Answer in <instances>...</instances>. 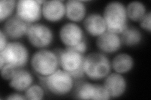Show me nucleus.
<instances>
[{
    "instance_id": "nucleus-1",
    "label": "nucleus",
    "mask_w": 151,
    "mask_h": 100,
    "mask_svg": "<svg viewBox=\"0 0 151 100\" xmlns=\"http://www.w3.org/2000/svg\"><path fill=\"white\" fill-rule=\"evenodd\" d=\"M102 16L108 31L120 35L129 27L126 7L120 2L108 3L104 8Z\"/></svg>"
},
{
    "instance_id": "nucleus-2",
    "label": "nucleus",
    "mask_w": 151,
    "mask_h": 100,
    "mask_svg": "<svg viewBox=\"0 0 151 100\" xmlns=\"http://www.w3.org/2000/svg\"><path fill=\"white\" fill-rule=\"evenodd\" d=\"M83 70L85 76L93 81L105 79L111 73V62L108 57L100 52H93L84 57Z\"/></svg>"
},
{
    "instance_id": "nucleus-3",
    "label": "nucleus",
    "mask_w": 151,
    "mask_h": 100,
    "mask_svg": "<svg viewBox=\"0 0 151 100\" xmlns=\"http://www.w3.org/2000/svg\"><path fill=\"white\" fill-rule=\"evenodd\" d=\"M39 79L42 87L56 96L69 94L75 86L74 79L62 69H58L48 77H39Z\"/></svg>"
},
{
    "instance_id": "nucleus-4",
    "label": "nucleus",
    "mask_w": 151,
    "mask_h": 100,
    "mask_svg": "<svg viewBox=\"0 0 151 100\" xmlns=\"http://www.w3.org/2000/svg\"><path fill=\"white\" fill-rule=\"evenodd\" d=\"M30 65L37 74L46 77L59 69V58L54 51L39 50L32 56Z\"/></svg>"
},
{
    "instance_id": "nucleus-5",
    "label": "nucleus",
    "mask_w": 151,
    "mask_h": 100,
    "mask_svg": "<svg viewBox=\"0 0 151 100\" xmlns=\"http://www.w3.org/2000/svg\"><path fill=\"white\" fill-rule=\"evenodd\" d=\"M0 58L5 65H10L18 69L23 68L29 60V53L22 43L13 41L8 42L6 46L0 51Z\"/></svg>"
},
{
    "instance_id": "nucleus-6",
    "label": "nucleus",
    "mask_w": 151,
    "mask_h": 100,
    "mask_svg": "<svg viewBox=\"0 0 151 100\" xmlns=\"http://www.w3.org/2000/svg\"><path fill=\"white\" fill-rule=\"evenodd\" d=\"M26 36L29 43L39 50L45 49L54 40V33L51 28L44 24L38 23L29 26Z\"/></svg>"
},
{
    "instance_id": "nucleus-7",
    "label": "nucleus",
    "mask_w": 151,
    "mask_h": 100,
    "mask_svg": "<svg viewBox=\"0 0 151 100\" xmlns=\"http://www.w3.org/2000/svg\"><path fill=\"white\" fill-rule=\"evenodd\" d=\"M75 95L79 99L107 100L111 98L103 84L84 82L76 85Z\"/></svg>"
},
{
    "instance_id": "nucleus-8",
    "label": "nucleus",
    "mask_w": 151,
    "mask_h": 100,
    "mask_svg": "<svg viewBox=\"0 0 151 100\" xmlns=\"http://www.w3.org/2000/svg\"><path fill=\"white\" fill-rule=\"evenodd\" d=\"M59 58L61 69L69 74L83 68L84 56L74 50L65 48L63 50L54 51Z\"/></svg>"
},
{
    "instance_id": "nucleus-9",
    "label": "nucleus",
    "mask_w": 151,
    "mask_h": 100,
    "mask_svg": "<svg viewBox=\"0 0 151 100\" xmlns=\"http://www.w3.org/2000/svg\"><path fill=\"white\" fill-rule=\"evenodd\" d=\"M15 10V15L30 25L36 23L42 16V5L35 0H19Z\"/></svg>"
},
{
    "instance_id": "nucleus-10",
    "label": "nucleus",
    "mask_w": 151,
    "mask_h": 100,
    "mask_svg": "<svg viewBox=\"0 0 151 100\" xmlns=\"http://www.w3.org/2000/svg\"><path fill=\"white\" fill-rule=\"evenodd\" d=\"M59 38L65 48H71L84 39V32L77 23L68 22L63 25L59 30Z\"/></svg>"
},
{
    "instance_id": "nucleus-11",
    "label": "nucleus",
    "mask_w": 151,
    "mask_h": 100,
    "mask_svg": "<svg viewBox=\"0 0 151 100\" xmlns=\"http://www.w3.org/2000/svg\"><path fill=\"white\" fill-rule=\"evenodd\" d=\"M30 25L15 15L4 21L1 30L8 38L17 40L26 36L28 28Z\"/></svg>"
},
{
    "instance_id": "nucleus-12",
    "label": "nucleus",
    "mask_w": 151,
    "mask_h": 100,
    "mask_svg": "<svg viewBox=\"0 0 151 100\" xmlns=\"http://www.w3.org/2000/svg\"><path fill=\"white\" fill-rule=\"evenodd\" d=\"M111 98L121 97L127 89V81L121 74L110 73L104 79L103 84Z\"/></svg>"
},
{
    "instance_id": "nucleus-13",
    "label": "nucleus",
    "mask_w": 151,
    "mask_h": 100,
    "mask_svg": "<svg viewBox=\"0 0 151 100\" xmlns=\"http://www.w3.org/2000/svg\"><path fill=\"white\" fill-rule=\"evenodd\" d=\"M98 49L103 54H113L119 51L122 43L119 35L106 31L96 38Z\"/></svg>"
},
{
    "instance_id": "nucleus-14",
    "label": "nucleus",
    "mask_w": 151,
    "mask_h": 100,
    "mask_svg": "<svg viewBox=\"0 0 151 100\" xmlns=\"http://www.w3.org/2000/svg\"><path fill=\"white\" fill-rule=\"evenodd\" d=\"M42 14L47 21L59 22L65 16V3L59 0L45 1L42 6Z\"/></svg>"
},
{
    "instance_id": "nucleus-15",
    "label": "nucleus",
    "mask_w": 151,
    "mask_h": 100,
    "mask_svg": "<svg viewBox=\"0 0 151 100\" xmlns=\"http://www.w3.org/2000/svg\"><path fill=\"white\" fill-rule=\"evenodd\" d=\"M84 30L89 35L98 38L107 31L105 20L100 14L93 13L86 16L83 20Z\"/></svg>"
},
{
    "instance_id": "nucleus-16",
    "label": "nucleus",
    "mask_w": 151,
    "mask_h": 100,
    "mask_svg": "<svg viewBox=\"0 0 151 100\" xmlns=\"http://www.w3.org/2000/svg\"><path fill=\"white\" fill-rule=\"evenodd\" d=\"M34 83V77L28 70L18 69L13 77L9 82V85L17 92H25Z\"/></svg>"
},
{
    "instance_id": "nucleus-17",
    "label": "nucleus",
    "mask_w": 151,
    "mask_h": 100,
    "mask_svg": "<svg viewBox=\"0 0 151 100\" xmlns=\"http://www.w3.org/2000/svg\"><path fill=\"white\" fill-rule=\"evenodd\" d=\"M65 16L70 22L77 23L84 20L86 15V7L82 1L69 0L65 3Z\"/></svg>"
},
{
    "instance_id": "nucleus-18",
    "label": "nucleus",
    "mask_w": 151,
    "mask_h": 100,
    "mask_svg": "<svg viewBox=\"0 0 151 100\" xmlns=\"http://www.w3.org/2000/svg\"><path fill=\"white\" fill-rule=\"evenodd\" d=\"M111 68L121 74L130 71L134 66V61L131 55L122 53L116 55L111 62Z\"/></svg>"
},
{
    "instance_id": "nucleus-19",
    "label": "nucleus",
    "mask_w": 151,
    "mask_h": 100,
    "mask_svg": "<svg viewBox=\"0 0 151 100\" xmlns=\"http://www.w3.org/2000/svg\"><path fill=\"white\" fill-rule=\"evenodd\" d=\"M126 11L128 19L134 22H139L147 13L144 4L140 1H132L126 6Z\"/></svg>"
},
{
    "instance_id": "nucleus-20",
    "label": "nucleus",
    "mask_w": 151,
    "mask_h": 100,
    "mask_svg": "<svg viewBox=\"0 0 151 100\" xmlns=\"http://www.w3.org/2000/svg\"><path fill=\"white\" fill-rule=\"evenodd\" d=\"M122 44L132 47L140 44L142 38L140 31L135 27H128L120 35Z\"/></svg>"
},
{
    "instance_id": "nucleus-21",
    "label": "nucleus",
    "mask_w": 151,
    "mask_h": 100,
    "mask_svg": "<svg viewBox=\"0 0 151 100\" xmlns=\"http://www.w3.org/2000/svg\"><path fill=\"white\" fill-rule=\"evenodd\" d=\"M17 2L14 0H1L0 1V21H6L12 16L16 9Z\"/></svg>"
},
{
    "instance_id": "nucleus-22",
    "label": "nucleus",
    "mask_w": 151,
    "mask_h": 100,
    "mask_svg": "<svg viewBox=\"0 0 151 100\" xmlns=\"http://www.w3.org/2000/svg\"><path fill=\"white\" fill-rule=\"evenodd\" d=\"M26 99L40 100L44 97L45 91L42 86L39 84H32L25 91Z\"/></svg>"
},
{
    "instance_id": "nucleus-23",
    "label": "nucleus",
    "mask_w": 151,
    "mask_h": 100,
    "mask_svg": "<svg viewBox=\"0 0 151 100\" xmlns=\"http://www.w3.org/2000/svg\"><path fill=\"white\" fill-rule=\"evenodd\" d=\"M18 68L10 65H5L1 68V75L3 79L10 81Z\"/></svg>"
},
{
    "instance_id": "nucleus-24",
    "label": "nucleus",
    "mask_w": 151,
    "mask_h": 100,
    "mask_svg": "<svg viewBox=\"0 0 151 100\" xmlns=\"http://www.w3.org/2000/svg\"><path fill=\"white\" fill-rule=\"evenodd\" d=\"M140 26L142 29L150 33L151 31V13L150 11L147 12L145 15L139 21Z\"/></svg>"
},
{
    "instance_id": "nucleus-25",
    "label": "nucleus",
    "mask_w": 151,
    "mask_h": 100,
    "mask_svg": "<svg viewBox=\"0 0 151 100\" xmlns=\"http://www.w3.org/2000/svg\"><path fill=\"white\" fill-rule=\"evenodd\" d=\"M69 48L72 49L75 51L78 52V53L84 55L88 50V45L86 44V43L85 42V41L83 40L81 42H80L78 45L73 47Z\"/></svg>"
},
{
    "instance_id": "nucleus-26",
    "label": "nucleus",
    "mask_w": 151,
    "mask_h": 100,
    "mask_svg": "<svg viewBox=\"0 0 151 100\" xmlns=\"http://www.w3.org/2000/svg\"><path fill=\"white\" fill-rule=\"evenodd\" d=\"M7 36L2 30L0 31V51L3 50L8 43Z\"/></svg>"
},
{
    "instance_id": "nucleus-27",
    "label": "nucleus",
    "mask_w": 151,
    "mask_h": 100,
    "mask_svg": "<svg viewBox=\"0 0 151 100\" xmlns=\"http://www.w3.org/2000/svg\"><path fill=\"white\" fill-rule=\"evenodd\" d=\"M7 99L9 100H24L26 99L25 95H23L19 93H14L8 95L6 98Z\"/></svg>"
}]
</instances>
